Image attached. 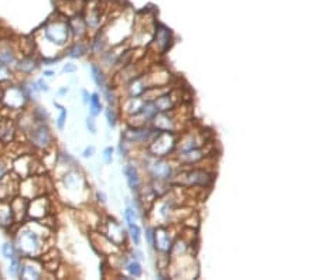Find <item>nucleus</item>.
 I'll return each instance as SVG.
<instances>
[{
  "label": "nucleus",
  "instance_id": "nucleus-17",
  "mask_svg": "<svg viewBox=\"0 0 318 280\" xmlns=\"http://www.w3.org/2000/svg\"><path fill=\"white\" fill-rule=\"evenodd\" d=\"M16 224L14 212L11 208L10 200H1L0 201V225L3 228H10Z\"/></svg>",
  "mask_w": 318,
  "mask_h": 280
},
{
  "label": "nucleus",
  "instance_id": "nucleus-25",
  "mask_svg": "<svg viewBox=\"0 0 318 280\" xmlns=\"http://www.w3.org/2000/svg\"><path fill=\"white\" fill-rule=\"evenodd\" d=\"M80 181H81V176H80V173L75 171V170L68 171V173L64 176V178H62V184H64L65 188H68V190L78 188V187H80Z\"/></svg>",
  "mask_w": 318,
  "mask_h": 280
},
{
  "label": "nucleus",
  "instance_id": "nucleus-8",
  "mask_svg": "<svg viewBox=\"0 0 318 280\" xmlns=\"http://www.w3.org/2000/svg\"><path fill=\"white\" fill-rule=\"evenodd\" d=\"M37 160L31 156H21L13 161V173L19 178H26L34 176V168L37 166Z\"/></svg>",
  "mask_w": 318,
  "mask_h": 280
},
{
  "label": "nucleus",
  "instance_id": "nucleus-2",
  "mask_svg": "<svg viewBox=\"0 0 318 280\" xmlns=\"http://www.w3.org/2000/svg\"><path fill=\"white\" fill-rule=\"evenodd\" d=\"M177 136L170 132H156V136L149 140V155L152 157H165L177 149Z\"/></svg>",
  "mask_w": 318,
  "mask_h": 280
},
{
  "label": "nucleus",
  "instance_id": "nucleus-24",
  "mask_svg": "<svg viewBox=\"0 0 318 280\" xmlns=\"http://www.w3.org/2000/svg\"><path fill=\"white\" fill-rule=\"evenodd\" d=\"M124 174H126V178H127V184L130 187L132 191H137L139 187H140V177H139V171L137 168L132 164L126 166L124 168Z\"/></svg>",
  "mask_w": 318,
  "mask_h": 280
},
{
  "label": "nucleus",
  "instance_id": "nucleus-41",
  "mask_svg": "<svg viewBox=\"0 0 318 280\" xmlns=\"http://www.w3.org/2000/svg\"><path fill=\"white\" fill-rule=\"evenodd\" d=\"M86 127H88V130L95 135L96 133V123H95V118L93 116H88L86 118Z\"/></svg>",
  "mask_w": 318,
  "mask_h": 280
},
{
  "label": "nucleus",
  "instance_id": "nucleus-1",
  "mask_svg": "<svg viewBox=\"0 0 318 280\" xmlns=\"http://www.w3.org/2000/svg\"><path fill=\"white\" fill-rule=\"evenodd\" d=\"M16 231L14 234V242H16V250L24 258H39L45 252V227L41 221H33V224H26Z\"/></svg>",
  "mask_w": 318,
  "mask_h": 280
},
{
  "label": "nucleus",
  "instance_id": "nucleus-28",
  "mask_svg": "<svg viewBox=\"0 0 318 280\" xmlns=\"http://www.w3.org/2000/svg\"><path fill=\"white\" fill-rule=\"evenodd\" d=\"M91 74H92V80L95 81V83L99 86V88H105V75H103L102 70L98 64L95 62H91Z\"/></svg>",
  "mask_w": 318,
  "mask_h": 280
},
{
  "label": "nucleus",
  "instance_id": "nucleus-35",
  "mask_svg": "<svg viewBox=\"0 0 318 280\" xmlns=\"http://www.w3.org/2000/svg\"><path fill=\"white\" fill-rule=\"evenodd\" d=\"M127 227H129L130 237H132V239H133L134 245H139V243H140V240H142V231H140V228H139V225H137V224H129Z\"/></svg>",
  "mask_w": 318,
  "mask_h": 280
},
{
  "label": "nucleus",
  "instance_id": "nucleus-38",
  "mask_svg": "<svg viewBox=\"0 0 318 280\" xmlns=\"http://www.w3.org/2000/svg\"><path fill=\"white\" fill-rule=\"evenodd\" d=\"M106 119H108V124H109L111 127H115L116 123H118V116H116V112L113 111L111 106L106 109Z\"/></svg>",
  "mask_w": 318,
  "mask_h": 280
},
{
  "label": "nucleus",
  "instance_id": "nucleus-26",
  "mask_svg": "<svg viewBox=\"0 0 318 280\" xmlns=\"http://www.w3.org/2000/svg\"><path fill=\"white\" fill-rule=\"evenodd\" d=\"M86 52H88V45L83 44L82 41H77L74 42L71 47L68 48V57H71V58H81Z\"/></svg>",
  "mask_w": 318,
  "mask_h": 280
},
{
  "label": "nucleus",
  "instance_id": "nucleus-33",
  "mask_svg": "<svg viewBox=\"0 0 318 280\" xmlns=\"http://www.w3.org/2000/svg\"><path fill=\"white\" fill-rule=\"evenodd\" d=\"M1 255L4 259L10 260L11 258H14L17 255V250H16V246L11 243V242H6L1 245Z\"/></svg>",
  "mask_w": 318,
  "mask_h": 280
},
{
  "label": "nucleus",
  "instance_id": "nucleus-48",
  "mask_svg": "<svg viewBox=\"0 0 318 280\" xmlns=\"http://www.w3.org/2000/svg\"><path fill=\"white\" fill-rule=\"evenodd\" d=\"M96 198H98L101 202H105V201H106V196H105V193H102V191H98V193H96Z\"/></svg>",
  "mask_w": 318,
  "mask_h": 280
},
{
  "label": "nucleus",
  "instance_id": "nucleus-42",
  "mask_svg": "<svg viewBox=\"0 0 318 280\" xmlns=\"http://www.w3.org/2000/svg\"><path fill=\"white\" fill-rule=\"evenodd\" d=\"M77 70H78L77 65L72 64V62H67V64H64V67H62V73L64 74H72L75 73Z\"/></svg>",
  "mask_w": 318,
  "mask_h": 280
},
{
  "label": "nucleus",
  "instance_id": "nucleus-27",
  "mask_svg": "<svg viewBox=\"0 0 318 280\" xmlns=\"http://www.w3.org/2000/svg\"><path fill=\"white\" fill-rule=\"evenodd\" d=\"M106 45H108V41H106L105 34H103V33H98L96 37L93 39L92 44H91L92 52L93 54H102V52L106 50Z\"/></svg>",
  "mask_w": 318,
  "mask_h": 280
},
{
  "label": "nucleus",
  "instance_id": "nucleus-37",
  "mask_svg": "<svg viewBox=\"0 0 318 280\" xmlns=\"http://www.w3.org/2000/svg\"><path fill=\"white\" fill-rule=\"evenodd\" d=\"M124 219H126L127 225H129V224H136V222H137L136 211L132 209V208H126V209H124Z\"/></svg>",
  "mask_w": 318,
  "mask_h": 280
},
{
  "label": "nucleus",
  "instance_id": "nucleus-45",
  "mask_svg": "<svg viewBox=\"0 0 318 280\" xmlns=\"http://www.w3.org/2000/svg\"><path fill=\"white\" fill-rule=\"evenodd\" d=\"M36 82H37V86H39L40 92H48V91H50V86L47 85V82H44V80H42V78L37 80Z\"/></svg>",
  "mask_w": 318,
  "mask_h": 280
},
{
  "label": "nucleus",
  "instance_id": "nucleus-7",
  "mask_svg": "<svg viewBox=\"0 0 318 280\" xmlns=\"http://www.w3.org/2000/svg\"><path fill=\"white\" fill-rule=\"evenodd\" d=\"M214 181V174L202 170V168H194L184 173V184L191 187H209Z\"/></svg>",
  "mask_w": 318,
  "mask_h": 280
},
{
  "label": "nucleus",
  "instance_id": "nucleus-49",
  "mask_svg": "<svg viewBox=\"0 0 318 280\" xmlns=\"http://www.w3.org/2000/svg\"><path fill=\"white\" fill-rule=\"evenodd\" d=\"M67 93H68V88H67V86H62V88H60V89H58V95H60V96H62V95H67Z\"/></svg>",
  "mask_w": 318,
  "mask_h": 280
},
{
  "label": "nucleus",
  "instance_id": "nucleus-15",
  "mask_svg": "<svg viewBox=\"0 0 318 280\" xmlns=\"http://www.w3.org/2000/svg\"><path fill=\"white\" fill-rule=\"evenodd\" d=\"M40 64H41V60H39V57L36 54H30V55H23L20 60H17V62L14 64V67H16L17 73L31 75L39 70Z\"/></svg>",
  "mask_w": 318,
  "mask_h": 280
},
{
  "label": "nucleus",
  "instance_id": "nucleus-21",
  "mask_svg": "<svg viewBox=\"0 0 318 280\" xmlns=\"http://www.w3.org/2000/svg\"><path fill=\"white\" fill-rule=\"evenodd\" d=\"M156 108L159 112H170L173 111V108L175 106V102L173 101V96L170 93H161L160 96H157L156 99L153 101Z\"/></svg>",
  "mask_w": 318,
  "mask_h": 280
},
{
  "label": "nucleus",
  "instance_id": "nucleus-13",
  "mask_svg": "<svg viewBox=\"0 0 318 280\" xmlns=\"http://www.w3.org/2000/svg\"><path fill=\"white\" fill-rule=\"evenodd\" d=\"M152 41H153V44H156L159 54H164L173 44V33L164 26H157L154 39Z\"/></svg>",
  "mask_w": 318,
  "mask_h": 280
},
{
  "label": "nucleus",
  "instance_id": "nucleus-50",
  "mask_svg": "<svg viewBox=\"0 0 318 280\" xmlns=\"http://www.w3.org/2000/svg\"><path fill=\"white\" fill-rule=\"evenodd\" d=\"M42 75H44V77H48V78H51V77H54V75H55V73H54V71H51V70H45Z\"/></svg>",
  "mask_w": 318,
  "mask_h": 280
},
{
  "label": "nucleus",
  "instance_id": "nucleus-51",
  "mask_svg": "<svg viewBox=\"0 0 318 280\" xmlns=\"http://www.w3.org/2000/svg\"><path fill=\"white\" fill-rule=\"evenodd\" d=\"M1 89H3V86L0 85V99H1Z\"/></svg>",
  "mask_w": 318,
  "mask_h": 280
},
{
  "label": "nucleus",
  "instance_id": "nucleus-9",
  "mask_svg": "<svg viewBox=\"0 0 318 280\" xmlns=\"http://www.w3.org/2000/svg\"><path fill=\"white\" fill-rule=\"evenodd\" d=\"M103 235L106 237V239L116 245V246H120L126 242V232L123 231V228L116 222V219H109L106 224H105V229H103Z\"/></svg>",
  "mask_w": 318,
  "mask_h": 280
},
{
  "label": "nucleus",
  "instance_id": "nucleus-14",
  "mask_svg": "<svg viewBox=\"0 0 318 280\" xmlns=\"http://www.w3.org/2000/svg\"><path fill=\"white\" fill-rule=\"evenodd\" d=\"M17 52L19 48L10 40H1L0 39V64L11 67L17 62Z\"/></svg>",
  "mask_w": 318,
  "mask_h": 280
},
{
  "label": "nucleus",
  "instance_id": "nucleus-30",
  "mask_svg": "<svg viewBox=\"0 0 318 280\" xmlns=\"http://www.w3.org/2000/svg\"><path fill=\"white\" fill-rule=\"evenodd\" d=\"M126 269L129 272V275L133 276V278H140L142 273H143V268H142V265H140L137 260H130V262L126 265Z\"/></svg>",
  "mask_w": 318,
  "mask_h": 280
},
{
  "label": "nucleus",
  "instance_id": "nucleus-39",
  "mask_svg": "<svg viewBox=\"0 0 318 280\" xmlns=\"http://www.w3.org/2000/svg\"><path fill=\"white\" fill-rule=\"evenodd\" d=\"M102 159L103 161H105V164H112L113 161V147H106L105 150H103L102 153Z\"/></svg>",
  "mask_w": 318,
  "mask_h": 280
},
{
  "label": "nucleus",
  "instance_id": "nucleus-31",
  "mask_svg": "<svg viewBox=\"0 0 318 280\" xmlns=\"http://www.w3.org/2000/svg\"><path fill=\"white\" fill-rule=\"evenodd\" d=\"M13 80V71L10 70V67L0 64V85H6Z\"/></svg>",
  "mask_w": 318,
  "mask_h": 280
},
{
  "label": "nucleus",
  "instance_id": "nucleus-20",
  "mask_svg": "<svg viewBox=\"0 0 318 280\" xmlns=\"http://www.w3.org/2000/svg\"><path fill=\"white\" fill-rule=\"evenodd\" d=\"M202 159H204V152L201 147L191 149L187 152H180V155H178V160H181L185 164H195V163L201 161Z\"/></svg>",
  "mask_w": 318,
  "mask_h": 280
},
{
  "label": "nucleus",
  "instance_id": "nucleus-4",
  "mask_svg": "<svg viewBox=\"0 0 318 280\" xmlns=\"http://www.w3.org/2000/svg\"><path fill=\"white\" fill-rule=\"evenodd\" d=\"M71 31L67 20H50L44 27V39L57 47H64L68 44Z\"/></svg>",
  "mask_w": 318,
  "mask_h": 280
},
{
  "label": "nucleus",
  "instance_id": "nucleus-19",
  "mask_svg": "<svg viewBox=\"0 0 318 280\" xmlns=\"http://www.w3.org/2000/svg\"><path fill=\"white\" fill-rule=\"evenodd\" d=\"M17 133L16 124L13 123L9 119H0V142L7 145L14 140Z\"/></svg>",
  "mask_w": 318,
  "mask_h": 280
},
{
  "label": "nucleus",
  "instance_id": "nucleus-12",
  "mask_svg": "<svg viewBox=\"0 0 318 280\" xmlns=\"http://www.w3.org/2000/svg\"><path fill=\"white\" fill-rule=\"evenodd\" d=\"M42 276V265L39 263L36 258H26L21 260L20 275L21 279H40Z\"/></svg>",
  "mask_w": 318,
  "mask_h": 280
},
{
  "label": "nucleus",
  "instance_id": "nucleus-6",
  "mask_svg": "<svg viewBox=\"0 0 318 280\" xmlns=\"http://www.w3.org/2000/svg\"><path fill=\"white\" fill-rule=\"evenodd\" d=\"M51 201L47 196H37L27 202V217L31 221H42L50 215Z\"/></svg>",
  "mask_w": 318,
  "mask_h": 280
},
{
  "label": "nucleus",
  "instance_id": "nucleus-36",
  "mask_svg": "<svg viewBox=\"0 0 318 280\" xmlns=\"http://www.w3.org/2000/svg\"><path fill=\"white\" fill-rule=\"evenodd\" d=\"M105 89V96H106V102L108 105L111 106V108H115V105L118 102V96H116V93L113 92L112 88H103Z\"/></svg>",
  "mask_w": 318,
  "mask_h": 280
},
{
  "label": "nucleus",
  "instance_id": "nucleus-23",
  "mask_svg": "<svg viewBox=\"0 0 318 280\" xmlns=\"http://www.w3.org/2000/svg\"><path fill=\"white\" fill-rule=\"evenodd\" d=\"M144 105V99L140 96H130L126 102H124V111L129 116H133L142 112V108Z\"/></svg>",
  "mask_w": 318,
  "mask_h": 280
},
{
  "label": "nucleus",
  "instance_id": "nucleus-47",
  "mask_svg": "<svg viewBox=\"0 0 318 280\" xmlns=\"http://www.w3.org/2000/svg\"><path fill=\"white\" fill-rule=\"evenodd\" d=\"M81 93H82V102L85 105L89 104V99H91V95H89V92L86 91V89H82L81 91Z\"/></svg>",
  "mask_w": 318,
  "mask_h": 280
},
{
  "label": "nucleus",
  "instance_id": "nucleus-3",
  "mask_svg": "<svg viewBox=\"0 0 318 280\" xmlns=\"http://www.w3.org/2000/svg\"><path fill=\"white\" fill-rule=\"evenodd\" d=\"M29 102V98L21 85H3L0 105L9 111H23Z\"/></svg>",
  "mask_w": 318,
  "mask_h": 280
},
{
  "label": "nucleus",
  "instance_id": "nucleus-11",
  "mask_svg": "<svg viewBox=\"0 0 318 280\" xmlns=\"http://www.w3.org/2000/svg\"><path fill=\"white\" fill-rule=\"evenodd\" d=\"M152 123V129L154 132H170V133H175V120L168 116V112H157L153 118L150 119Z\"/></svg>",
  "mask_w": 318,
  "mask_h": 280
},
{
  "label": "nucleus",
  "instance_id": "nucleus-40",
  "mask_svg": "<svg viewBox=\"0 0 318 280\" xmlns=\"http://www.w3.org/2000/svg\"><path fill=\"white\" fill-rule=\"evenodd\" d=\"M105 62L108 64V65H113V64H116L118 61V58H119V54H116L115 51H109L105 54Z\"/></svg>",
  "mask_w": 318,
  "mask_h": 280
},
{
  "label": "nucleus",
  "instance_id": "nucleus-16",
  "mask_svg": "<svg viewBox=\"0 0 318 280\" xmlns=\"http://www.w3.org/2000/svg\"><path fill=\"white\" fill-rule=\"evenodd\" d=\"M173 246V240L168 235V229L165 227H159L154 229V249H157L161 253H168Z\"/></svg>",
  "mask_w": 318,
  "mask_h": 280
},
{
  "label": "nucleus",
  "instance_id": "nucleus-46",
  "mask_svg": "<svg viewBox=\"0 0 318 280\" xmlns=\"http://www.w3.org/2000/svg\"><path fill=\"white\" fill-rule=\"evenodd\" d=\"M93 155H95V147H93V146H88V147L83 150L82 157L83 159H89V157H92Z\"/></svg>",
  "mask_w": 318,
  "mask_h": 280
},
{
  "label": "nucleus",
  "instance_id": "nucleus-22",
  "mask_svg": "<svg viewBox=\"0 0 318 280\" xmlns=\"http://www.w3.org/2000/svg\"><path fill=\"white\" fill-rule=\"evenodd\" d=\"M67 21H68V26H70L71 36L78 37V39H81L82 36H85V33H86V24H85L82 17L77 16V17H72V19H70V20Z\"/></svg>",
  "mask_w": 318,
  "mask_h": 280
},
{
  "label": "nucleus",
  "instance_id": "nucleus-5",
  "mask_svg": "<svg viewBox=\"0 0 318 280\" xmlns=\"http://www.w3.org/2000/svg\"><path fill=\"white\" fill-rule=\"evenodd\" d=\"M29 137H30V143L33 147L39 149V150H48L52 147V137L51 130L48 127V124L45 122H36L27 130Z\"/></svg>",
  "mask_w": 318,
  "mask_h": 280
},
{
  "label": "nucleus",
  "instance_id": "nucleus-44",
  "mask_svg": "<svg viewBox=\"0 0 318 280\" xmlns=\"http://www.w3.org/2000/svg\"><path fill=\"white\" fill-rule=\"evenodd\" d=\"M146 238H147V242L149 245L153 248L154 246V229L153 228H147L146 229Z\"/></svg>",
  "mask_w": 318,
  "mask_h": 280
},
{
  "label": "nucleus",
  "instance_id": "nucleus-29",
  "mask_svg": "<svg viewBox=\"0 0 318 280\" xmlns=\"http://www.w3.org/2000/svg\"><path fill=\"white\" fill-rule=\"evenodd\" d=\"M102 112V104H101V98L99 95L95 92L91 95V99H89V114L91 116H98V115Z\"/></svg>",
  "mask_w": 318,
  "mask_h": 280
},
{
  "label": "nucleus",
  "instance_id": "nucleus-34",
  "mask_svg": "<svg viewBox=\"0 0 318 280\" xmlns=\"http://www.w3.org/2000/svg\"><path fill=\"white\" fill-rule=\"evenodd\" d=\"M54 105L60 109V116L57 119V127H58V130H64L65 123H67V111H65L64 106H61V105L58 104V102H55V101H54Z\"/></svg>",
  "mask_w": 318,
  "mask_h": 280
},
{
  "label": "nucleus",
  "instance_id": "nucleus-18",
  "mask_svg": "<svg viewBox=\"0 0 318 280\" xmlns=\"http://www.w3.org/2000/svg\"><path fill=\"white\" fill-rule=\"evenodd\" d=\"M27 202H29V200L21 197V196L20 197H13L10 200L11 208H13L14 218H16L17 224H23L26 217H27Z\"/></svg>",
  "mask_w": 318,
  "mask_h": 280
},
{
  "label": "nucleus",
  "instance_id": "nucleus-10",
  "mask_svg": "<svg viewBox=\"0 0 318 280\" xmlns=\"http://www.w3.org/2000/svg\"><path fill=\"white\" fill-rule=\"evenodd\" d=\"M147 167H149V173L152 174L154 180L167 181L168 178H171V176H173V166L168 161L163 160V159L157 157V160H153Z\"/></svg>",
  "mask_w": 318,
  "mask_h": 280
},
{
  "label": "nucleus",
  "instance_id": "nucleus-32",
  "mask_svg": "<svg viewBox=\"0 0 318 280\" xmlns=\"http://www.w3.org/2000/svg\"><path fill=\"white\" fill-rule=\"evenodd\" d=\"M21 268V259L16 255L14 258L10 259V265H9V275L11 278H19Z\"/></svg>",
  "mask_w": 318,
  "mask_h": 280
},
{
  "label": "nucleus",
  "instance_id": "nucleus-43",
  "mask_svg": "<svg viewBox=\"0 0 318 280\" xmlns=\"http://www.w3.org/2000/svg\"><path fill=\"white\" fill-rule=\"evenodd\" d=\"M7 173H9V166H7V163L0 157V180L6 176Z\"/></svg>",
  "mask_w": 318,
  "mask_h": 280
}]
</instances>
